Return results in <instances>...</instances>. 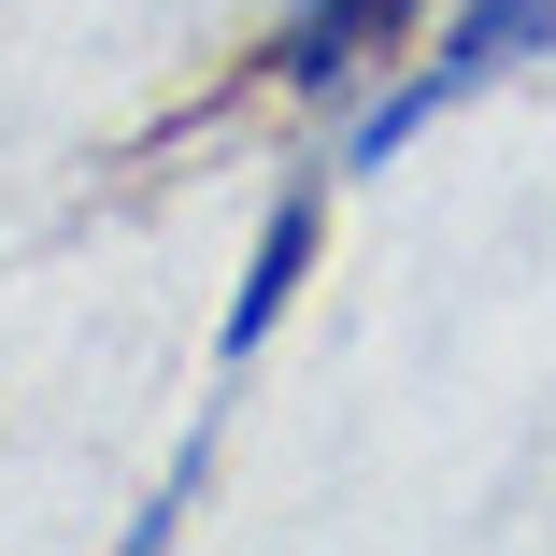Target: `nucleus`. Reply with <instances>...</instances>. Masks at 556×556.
<instances>
[{
	"label": "nucleus",
	"instance_id": "nucleus-2",
	"mask_svg": "<svg viewBox=\"0 0 556 556\" xmlns=\"http://www.w3.org/2000/svg\"><path fill=\"white\" fill-rule=\"evenodd\" d=\"M314 286V186H286L271 214H257V243H243V286H229V328H214V357H257L271 343V328H286V300Z\"/></svg>",
	"mask_w": 556,
	"mask_h": 556
},
{
	"label": "nucleus",
	"instance_id": "nucleus-3",
	"mask_svg": "<svg viewBox=\"0 0 556 556\" xmlns=\"http://www.w3.org/2000/svg\"><path fill=\"white\" fill-rule=\"evenodd\" d=\"M428 15V0H300V15H286V43H271V72L300 86V100H328V86H357L400 29Z\"/></svg>",
	"mask_w": 556,
	"mask_h": 556
},
{
	"label": "nucleus",
	"instance_id": "nucleus-1",
	"mask_svg": "<svg viewBox=\"0 0 556 556\" xmlns=\"http://www.w3.org/2000/svg\"><path fill=\"white\" fill-rule=\"evenodd\" d=\"M528 58H556V0H457V15H442V43L371 100V115L343 129V172H386L414 129H442L457 115V100H485V86H514Z\"/></svg>",
	"mask_w": 556,
	"mask_h": 556
}]
</instances>
